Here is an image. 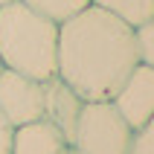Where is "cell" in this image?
<instances>
[{"instance_id": "277c9868", "label": "cell", "mask_w": 154, "mask_h": 154, "mask_svg": "<svg viewBox=\"0 0 154 154\" xmlns=\"http://www.w3.org/2000/svg\"><path fill=\"white\" fill-rule=\"evenodd\" d=\"M0 113L9 119L12 128L41 119L44 116L41 82L3 67V73H0Z\"/></svg>"}, {"instance_id": "9c48e42d", "label": "cell", "mask_w": 154, "mask_h": 154, "mask_svg": "<svg viewBox=\"0 0 154 154\" xmlns=\"http://www.w3.org/2000/svg\"><path fill=\"white\" fill-rule=\"evenodd\" d=\"M20 3H26L29 9L47 15L50 20H55V23H64L67 17H73L76 12L90 6V0H20Z\"/></svg>"}, {"instance_id": "7a4b0ae2", "label": "cell", "mask_w": 154, "mask_h": 154, "mask_svg": "<svg viewBox=\"0 0 154 154\" xmlns=\"http://www.w3.org/2000/svg\"><path fill=\"white\" fill-rule=\"evenodd\" d=\"M58 23L20 0L0 6V61L6 70L35 82L55 76Z\"/></svg>"}, {"instance_id": "6da1fadb", "label": "cell", "mask_w": 154, "mask_h": 154, "mask_svg": "<svg viewBox=\"0 0 154 154\" xmlns=\"http://www.w3.org/2000/svg\"><path fill=\"white\" fill-rule=\"evenodd\" d=\"M140 64L134 26L99 6L58 23L55 76L82 102H111Z\"/></svg>"}, {"instance_id": "3957f363", "label": "cell", "mask_w": 154, "mask_h": 154, "mask_svg": "<svg viewBox=\"0 0 154 154\" xmlns=\"http://www.w3.org/2000/svg\"><path fill=\"white\" fill-rule=\"evenodd\" d=\"M131 128L113 102H85L70 148L76 154H128Z\"/></svg>"}, {"instance_id": "4fadbf2b", "label": "cell", "mask_w": 154, "mask_h": 154, "mask_svg": "<svg viewBox=\"0 0 154 154\" xmlns=\"http://www.w3.org/2000/svg\"><path fill=\"white\" fill-rule=\"evenodd\" d=\"M64 154H76V151H73V148H67V151H64Z\"/></svg>"}, {"instance_id": "30bf717a", "label": "cell", "mask_w": 154, "mask_h": 154, "mask_svg": "<svg viewBox=\"0 0 154 154\" xmlns=\"http://www.w3.org/2000/svg\"><path fill=\"white\" fill-rule=\"evenodd\" d=\"M137 35V52H140V64L154 67V17H148L146 23H140L134 29Z\"/></svg>"}, {"instance_id": "5b68a950", "label": "cell", "mask_w": 154, "mask_h": 154, "mask_svg": "<svg viewBox=\"0 0 154 154\" xmlns=\"http://www.w3.org/2000/svg\"><path fill=\"white\" fill-rule=\"evenodd\" d=\"M111 102L116 105V111L122 113V119L128 122L131 128L146 125L154 116V67L137 64Z\"/></svg>"}, {"instance_id": "52a82bcc", "label": "cell", "mask_w": 154, "mask_h": 154, "mask_svg": "<svg viewBox=\"0 0 154 154\" xmlns=\"http://www.w3.org/2000/svg\"><path fill=\"white\" fill-rule=\"evenodd\" d=\"M67 148V137L44 116L12 131V154H64Z\"/></svg>"}, {"instance_id": "ba28073f", "label": "cell", "mask_w": 154, "mask_h": 154, "mask_svg": "<svg viewBox=\"0 0 154 154\" xmlns=\"http://www.w3.org/2000/svg\"><path fill=\"white\" fill-rule=\"evenodd\" d=\"M90 3L116 15L119 20L131 23L134 29L140 23H146L148 17H154V0H90Z\"/></svg>"}, {"instance_id": "5bb4252c", "label": "cell", "mask_w": 154, "mask_h": 154, "mask_svg": "<svg viewBox=\"0 0 154 154\" xmlns=\"http://www.w3.org/2000/svg\"><path fill=\"white\" fill-rule=\"evenodd\" d=\"M0 73H3V61H0Z\"/></svg>"}, {"instance_id": "7c38bea8", "label": "cell", "mask_w": 154, "mask_h": 154, "mask_svg": "<svg viewBox=\"0 0 154 154\" xmlns=\"http://www.w3.org/2000/svg\"><path fill=\"white\" fill-rule=\"evenodd\" d=\"M12 125H9V119L0 113V154H12Z\"/></svg>"}, {"instance_id": "9a60e30c", "label": "cell", "mask_w": 154, "mask_h": 154, "mask_svg": "<svg viewBox=\"0 0 154 154\" xmlns=\"http://www.w3.org/2000/svg\"><path fill=\"white\" fill-rule=\"evenodd\" d=\"M3 3H9V0H0V6H3Z\"/></svg>"}, {"instance_id": "8fae6325", "label": "cell", "mask_w": 154, "mask_h": 154, "mask_svg": "<svg viewBox=\"0 0 154 154\" xmlns=\"http://www.w3.org/2000/svg\"><path fill=\"white\" fill-rule=\"evenodd\" d=\"M128 154H154V116L146 122V125L134 128Z\"/></svg>"}, {"instance_id": "8992f818", "label": "cell", "mask_w": 154, "mask_h": 154, "mask_svg": "<svg viewBox=\"0 0 154 154\" xmlns=\"http://www.w3.org/2000/svg\"><path fill=\"white\" fill-rule=\"evenodd\" d=\"M41 90H44V119H50L52 125L67 137V143H70L85 102H82V99H79V96L73 93L58 76L44 79V82H41Z\"/></svg>"}]
</instances>
